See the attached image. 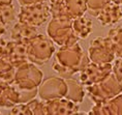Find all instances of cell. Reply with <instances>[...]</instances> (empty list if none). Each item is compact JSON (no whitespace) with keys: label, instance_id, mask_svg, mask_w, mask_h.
<instances>
[{"label":"cell","instance_id":"21","mask_svg":"<svg viewBox=\"0 0 122 115\" xmlns=\"http://www.w3.org/2000/svg\"><path fill=\"white\" fill-rule=\"evenodd\" d=\"M112 0H86L88 11L93 17H97V15L108 3H110Z\"/></svg>","mask_w":122,"mask_h":115},{"label":"cell","instance_id":"17","mask_svg":"<svg viewBox=\"0 0 122 115\" xmlns=\"http://www.w3.org/2000/svg\"><path fill=\"white\" fill-rule=\"evenodd\" d=\"M66 83L68 85V90H67L65 98L71 99V101L78 103V104L83 102L85 92H86L83 88V85L79 84L77 81L72 80V79H66Z\"/></svg>","mask_w":122,"mask_h":115},{"label":"cell","instance_id":"16","mask_svg":"<svg viewBox=\"0 0 122 115\" xmlns=\"http://www.w3.org/2000/svg\"><path fill=\"white\" fill-rule=\"evenodd\" d=\"M62 2L66 16L71 19L84 16L88 10L86 0H63Z\"/></svg>","mask_w":122,"mask_h":115},{"label":"cell","instance_id":"6","mask_svg":"<svg viewBox=\"0 0 122 115\" xmlns=\"http://www.w3.org/2000/svg\"><path fill=\"white\" fill-rule=\"evenodd\" d=\"M42 73L32 62H26L16 69L15 84L23 89H34L41 85Z\"/></svg>","mask_w":122,"mask_h":115},{"label":"cell","instance_id":"24","mask_svg":"<svg viewBox=\"0 0 122 115\" xmlns=\"http://www.w3.org/2000/svg\"><path fill=\"white\" fill-rule=\"evenodd\" d=\"M21 5H28L33 3H38V2H45L46 0H18Z\"/></svg>","mask_w":122,"mask_h":115},{"label":"cell","instance_id":"19","mask_svg":"<svg viewBox=\"0 0 122 115\" xmlns=\"http://www.w3.org/2000/svg\"><path fill=\"white\" fill-rule=\"evenodd\" d=\"M107 36L111 42L116 57L122 58V27L112 28Z\"/></svg>","mask_w":122,"mask_h":115},{"label":"cell","instance_id":"3","mask_svg":"<svg viewBox=\"0 0 122 115\" xmlns=\"http://www.w3.org/2000/svg\"><path fill=\"white\" fill-rule=\"evenodd\" d=\"M85 91L94 103H102L120 94L122 92V81L112 73L102 82L86 86Z\"/></svg>","mask_w":122,"mask_h":115},{"label":"cell","instance_id":"26","mask_svg":"<svg viewBox=\"0 0 122 115\" xmlns=\"http://www.w3.org/2000/svg\"><path fill=\"white\" fill-rule=\"evenodd\" d=\"M113 2H115V3H117L119 5H122V0H112Z\"/></svg>","mask_w":122,"mask_h":115},{"label":"cell","instance_id":"20","mask_svg":"<svg viewBox=\"0 0 122 115\" xmlns=\"http://www.w3.org/2000/svg\"><path fill=\"white\" fill-rule=\"evenodd\" d=\"M17 17L18 16L13 3L0 5V22L3 23L5 26H7L10 23L13 22Z\"/></svg>","mask_w":122,"mask_h":115},{"label":"cell","instance_id":"10","mask_svg":"<svg viewBox=\"0 0 122 115\" xmlns=\"http://www.w3.org/2000/svg\"><path fill=\"white\" fill-rule=\"evenodd\" d=\"M4 58L8 60L15 68H19L24 63L28 62V54H27V44L23 42L13 41L7 42L6 50H5Z\"/></svg>","mask_w":122,"mask_h":115},{"label":"cell","instance_id":"25","mask_svg":"<svg viewBox=\"0 0 122 115\" xmlns=\"http://www.w3.org/2000/svg\"><path fill=\"white\" fill-rule=\"evenodd\" d=\"M13 0H0V5L2 4H11Z\"/></svg>","mask_w":122,"mask_h":115},{"label":"cell","instance_id":"15","mask_svg":"<svg viewBox=\"0 0 122 115\" xmlns=\"http://www.w3.org/2000/svg\"><path fill=\"white\" fill-rule=\"evenodd\" d=\"M72 29L79 40H85L92 32V21L85 16L78 17L72 21Z\"/></svg>","mask_w":122,"mask_h":115},{"label":"cell","instance_id":"13","mask_svg":"<svg viewBox=\"0 0 122 115\" xmlns=\"http://www.w3.org/2000/svg\"><path fill=\"white\" fill-rule=\"evenodd\" d=\"M96 19L102 26H113L117 24L122 19L120 5L111 1L99 11Z\"/></svg>","mask_w":122,"mask_h":115},{"label":"cell","instance_id":"7","mask_svg":"<svg viewBox=\"0 0 122 115\" xmlns=\"http://www.w3.org/2000/svg\"><path fill=\"white\" fill-rule=\"evenodd\" d=\"M88 55L91 61L96 63H111L116 58V54L108 36L94 38L89 46Z\"/></svg>","mask_w":122,"mask_h":115},{"label":"cell","instance_id":"12","mask_svg":"<svg viewBox=\"0 0 122 115\" xmlns=\"http://www.w3.org/2000/svg\"><path fill=\"white\" fill-rule=\"evenodd\" d=\"M88 114H122V93L102 103H94Z\"/></svg>","mask_w":122,"mask_h":115},{"label":"cell","instance_id":"4","mask_svg":"<svg viewBox=\"0 0 122 115\" xmlns=\"http://www.w3.org/2000/svg\"><path fill=\"white\" fill-rule=\"evenodd\" d=\"M26 44L28 60L34 64L41 65L46 63L55 51L53 41L44 34H37Z\"/></svg>","mask_w":122,"mask_h":115},{"label":"cell","instance_id":"8","mask_svg":"<svg viewBox=\"0 0 122 115\" xmlns=\"http://www.w3.org/2000/svg\"><path fill=\"white\" fill-rule=\"evenodd\" d=\"M113 73L111 63H96L91 61L80 75V82L83 86H90L106 80Z\"/></svg>","mask_w":122,"mask_h":115},{"label":"cell","instance_id":"5","mask_svg":"<svg viewBox=\"0 0 122 115\" xmlns=\"http://www.w3.org/2000/svg\"><path fill=\"white\" fill-rule=\"evenodd\" d=\"M52 16L48 2H38L28 5H22L18 14L19 22L29 26L37 27L42 25Z\"/></svg>","mask_w":122,"mask_h":115},{"label":"cell","instance_id":"14","mask_svg":"<svg viewBox=\"0 0 122 115\" xmlns=\"http://www.w3.org/2000/svg\"><path fill=\"white\" fill-rule=\"evenodd\" d=\"M38 34L36 27L29 26L23 23H17L15 24L10 31V38L13 41H18V42H23V43H27L31 38Z\"/></svg>","mask_w":122,"mask_h":115},{"label":"cell","instance_id":"22","mask_svg":"<svg viewBox=\"0 0 122 115\" xmlns=\"http://www.w3.org/2000/svg\"><path fill=\"white\" fill-rule=\"evenodd\" d=\"M113 74L120 81H122V58L118 57L113 63Z\"/></svg>","mask_w":122,"mask_h":115},{"label":"cell","instance_id":"18","mask_svg":"<svg viewBox=\"0 0 122 115\" xmlns=\"http://www.w3.org/2000/svg\"><path fill=\"white\" fill-rule=\"evenodd\" d=\"M16 68L4 57H0V82L11 84L15 82Z\"/></svg>","mask_w":122,"mask_h":115},{"label":"cell","instance_id":"27","mask_svg":"<svg viewBox=\"0 0 122 115\" xmlns=\"http://www.w3.org/2000/svg\"><path fill=\"white\" fill-rule=\"evenodd\" d=\"M46 1H47V0H46Z\"/></svg>","mask_w":122,"mask_h":115},{"label":"cell","instance_id":"1","mask_svg":"<svg viewBox=\"0 0 122 115\" xmlns=\"http://www.w3.org/2000/svg\"><path fill=\"white\" fill-rule=\"evenodd\" d=\"M91 62L89 55L78 43L62 46L55 55L52 68L62 77H69L82 72Z\"/></svg>","mask_w":122,"mask_h":115},{"label":"cell","instance_id":"23","mask_svg":"<svg viewBox=\"0 0 122 115\" xmlns=\"http://www.w3.org/2000/svg\"><path fill=\"white\" fill-rule=\"evenodd\" d=\"M6 45H7V42L0 37V57L4 56L5 50H6Z\"/></svg>","mask_w":122,"mask_h":115},{"label":"cell","instance_id":"9","mask_svg":"<svg viewBox=\"0 0 122 115\" xmlns=\"http://www.w3.org/2000/svg\"><path fill=\"white\" fill-rule=\"evenodd\" d=\"M68 90V85L66 79L60 77H51L41 83L38 88V95L44 101H49L53 99L65 98Z\"/></svg>","mask_w":122,"mask_h":115},{"label":"cell","instance_id":"11","mask_svg":"<svg viewBox=\"0 0 122 115\" xmlns=\"http://www.w3.org/2000/svg\"><path fill=\"white\" fill-rule=\"evenodd\" d=\"M46 114H78L79 104L67 98L45 101Z\"/></svg>","mask_w":122,"mask_h":115},{"label":"cell","instance_id":"2","mask_svg":"<svg viewBox=\"0 0 122 115\" xmlns=\"http://www.w3.org/2000/svg\"><path fill=\"white\" fill-rule=\"evenodd\" d=\"M74 19L66 17H52L47 27L49 37L60 46H66L78 43L79 38L72 29Z\"/></svg>","mask_w":122,"mask_h":115}]
</instances>
